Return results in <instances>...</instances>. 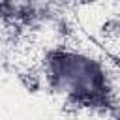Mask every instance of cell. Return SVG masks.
Listing matches in <instances>:
<instances>
[{
    "mask_svg": "<svg viewBox=\"0 0 120 120\" xmlns=\"http://www.w3.org/2000/svg\"><path fill=\"white\" fill-rule=\"evenodd\" d=\"M43 77L49 90L66 105L107 107L114 98V84L105 64L82 49L58 47L49 51Z\"/></svg>",
    "mask_w": 120,
    "mask_h": 120,
    "instance_id": "cell-1",
    "label": "cell"
}]
</instances>
